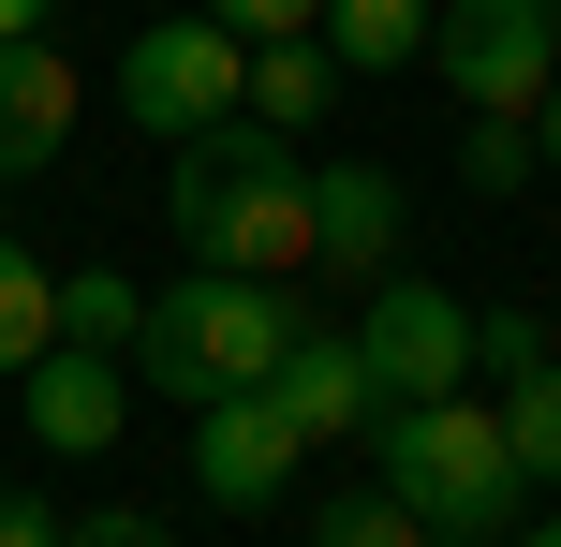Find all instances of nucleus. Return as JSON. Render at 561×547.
<instances>
[{"instance_id":"obj_13","label":"nucleus","mask_w":561,"mask_h":547,"mask_svg":"<svg viewBox=\"0 0 561 547\" xmlns=\"http://www.w3.org/2000/svg\"><path fill=\"white\" fill-rule=\"evenodd\" d=\"M325 59L340 75H399V59H428V0H325Z\"/></svg>"},{"instance_id":"obj_10","label":"nucleus","mask_w":561,"mask_h":547,"mask_svg":"<svg viewBox=\"0 0 561 547\" xmlns=\"http://www.w3.org/2000/svg\"><path fill=\"white\" fill-rule=\"evenodd\" d=\"M15 385H30V430H45L59 459H104V444H118V355H89V341H45Z\"/></svg>"},{"instance_id":"obj_1","label":"nucleus","mask_w":561,"mask_h":547,"mask_svg":"<svg viewBox=\"0 0 561 547\" xmlns=\"http://www.w3.org/2000/svg\"><path fill=\"white\" fill-rule=\"evenodd\" d=\"M163 207H178V237H193V266H237V282H296L310 266V163L252 104L207 118V134H178Z\"/></svg>"},{"instance_id":"obj_25","label":"nucleus","mask_w":561,"mask_h":547,"mask_svg":"<svg viewBox=\"0 0 561 547\" xmlns=\"http://www.w3.org/2000/svg\"><path fill=\"white\" fill-rule=\"evenodd\" d=\"M503 547H561V518H517V533H503Z\"/></svg>"},{"instance_id":"obj_8","label":"nucleus","mask_w":561,"mask_h":547,"mask_svg":"<svg viewBox=\"0 0 561 547\" xmlns=\"http://www.w3.org/2000/svg\"><path fill=\"white\" fill-rule=\"evenodd\" d=\"M266 400H280V430H296V444H355L369 414H385V385H369L355 326H296L280 371H266Z\"/></svg>"},{"instance_id":"obj_4","label":"nucleus","mask_w":561,"mask_h":547,"mask_svg":"<svg viewBox=\"0 0 561 547\" xmlns=\"http://www.w3.org/2000/svg\"><path fill=\"white\" fill-rule=\"evenodd\" d=\"M237 75H252V45H237L222 15H163L118 45V118H148V134H207V118H237Z\"/></svg>"},{"instance_id":"obj_11","label":"nucleus","mask_w":561,"mask_h":547,"mask_svg":"<svg viewBox=\"0 0 561 547\" xmlns=\"http://www.w3.org/2000/svg\"><path fill=\"white\" fill-rule=\"evenodd\" d=\"M59 148H75V59L30 30V45H0V178L59 163Z\"/></svg>"},{"instance_id":"obj_12","label":"nucleus","mask_w":561,"mask_h":547,"mask_svg":"<svg viewBox=\"0 0 561 547\" xmlns=\"http://www.w3.org/2000/svg\"><path fill=\"white\" fill-rule=\"evenodd\" d=\"M237 104H252L266 134H310V118L340 104V59H325V30H280V45H252V75H237Z\"/></svg>"},{"instance_id":"obj_15","label":"nucleus","mask_w":561,"mask_h":547,"mask_svg":"<svg viewBox=\"0 0 561 547\" xmlns=\"http://www.w3.org/2000/svg\"><path fill=\"white\" fill-rule=\"evenodd\" d=\"M45 341H59V266H30L15 237H0V371H30Z\"/></svg>"},{"instance_id":"obj_27","label":"nucleus","mask_w":561,"mask_h":547,"mask_svg":"<svg viewBox=\"0 0 561 547\" xmlns=\"http://www.w3.org/2000/svg\"><path fill=\"white\" fill-rule=\"evenodd\" d=\"M547 30H561V0H547Z\"/></svg>"},{"instance_id":"obj_17","label":"nucleus","mask_w":561,"mask_h":547,"mask_svg":"<svg viewBox=\"0 0 561 547\" xmlns=\"http://www.w3.org/2000/svg\"><path fill=\"white\" fill-rule=\"evenodd\" d=\"M310 547H428V518H414L399 489H340L325 518H310Z\"/></svg>"},{"instance_id":"obj_26","label":"nucleus","mask_w":561,"mask_h":547,"mask_svg":"<svg viewBox=\"0 0 561 547\" xmlns=\"http://www.w3.org/2000/svg\"><path fill=\"white\" fill-rule=\"evenodd\" d=\"M428 547H488V533H428Z\"/></svg>"},{"instance_id":"obj_9","label":"nucleus","mask_w":561,"mask_h":547,"mask_svg":"<svg viewBox=\"0 0 561 547\" xmlns=\"http://www.w3.org/2000/svg\"><path fill=\"white\" fill-rule=\"evenodd\" d=\"M310 266H340V282L399 266V178L385 163H310Z\"/></svg>"},{"instance_id":"obj_20","label":"nucleus","mask_w":561,"mask_h":547,"mask_svg":"<svg viewBox=\"0 0 561 547\" xmlns=\"http://www.w3.org/2000/svg\"><path fill=\"white\" fill-rule=\"evenodd\" d=\"M207 15H222L237 45H280V30H310V15H325V0H207Z\"/></svg>"},{"instance_id":"obj_2","label":"nucleus","mask_w":561,"mask_h":547,"mask_svg":"<svg viewBox=\"0 0 561 547\" xmlns=\"http://www.w3.org/2000/svg\"><path fill=\"white\" fill-rule=\"evenodd\" d=\"M296 296L280 282H237V266H193V282H163L148 296V326H134V371L163 385V400H237V385H266L280 371V341H296Z\"/></svg>"},{"instance_id":"obj_22","label":"nucleus","mask_w":561,"mask_h":547,"mask_svg":"<svg viewBox=\"0 0 561 547\" xmlns=\"http://www.w3.org/2000/svg\"><path fill=\"white\" fill-rule=\"evenodd\" d=\"M75 518H59V503H30V489H0V547H59Z\"/></svg>"},{"instance_id":"obj_16","label":"nucleus","mask_w":561,"mask_h":547,"mask_svg":"<svg viewBox=\"0 0 561 547\" xmlns=\"http://www.w3.org/2000/svg\"><path fill=\"white\" fill-rule=\"evenodd\" d=\"M503 444H517V474H533V489H561V355L533 385H503Z\"/></svg>"},{"instance_id":"obj_18","label":"nucleus","mask_w":561,"mask_h":547,"mask_svg":"<svg viewBox=\"0 0 561 547\" xmlns=\"http://www.w3.org/2000/svg\"><path fill=\"white\" fill-rule=\"evenodd\" d=\"M458 178H473V193H517V178H533V118H473V134H458Z\"/></svg>"},{"instance_id":"obj_24","label":"nucleus","mask_w":561,"mask_h":547,"mask_svg":"<svg viewBox=\"0 0 561 547\" xmlns=\"http://www.w3.org/2000/svg\"><path fill=\"white\" fill-rule=\"evenodd\" d=\"M30 30H45V0H0V45H30Z\"/></svg>"},{"instance_id":"obj_21","label":"nucleus","mask_w":561,"mask_h":547,"mask_svg":"<svg viewBox=\"0 0 561 547\" xmlns=\"http://www.w3.org/2000/svg\"><path fill=\"white\" fill-rule=\"evenodd\" d=\"M59 547H178V533H163V518H134V503H104V518H75Z\"/></svg>"},{"instance_id":"obj_19","label":"nucleus","mask_w":561,"mask_h":547,"mask_svg":"<svg viewBox=\"0 0 561 547\" xmlns=\"http://www.w3.org/2000/svg\"><path fill=\"white\" fill-rule=\"evenodd\" d=\"M473 355H488V371H503V385H533V371H547L561 341H547L533 311H488V326H473Z\"/></svg>"},{"instance_id":"obj_23","label":"nucleus","mask_w":561,"mask_h":547,"mask_svg":"<svg viewBox=\"0 0 561 547\" xmlns=\"http://www.w3.org/2000/svg\"><path fill=\"white\" fill-rule=\"evenodd\" d=\"M533 148H547V163H561V75H547V104H533Z\"/></svg>"},{"instance_id":"obj_7","label":"nucleus","mask_w":561,"mask_h":547,"mask_svg":"<svg viewBox=\"0 0 561 547\" xmlns=\"http://www.w3.org/2000/svg\"><path fill=\"white\" fill-rule=\"evenodd\" d=\"M296 459H310V444L280 430L266 385H237V400H207V414H193V489H207V503H237V518L296 489Z\"/></svg>"},{"instance_id":"obj_14","label":"nucleus","mask_w":561,"mask_h":547,"mask_svg":"<svg viewBox=\"0 0 561 547\" xmlns=\"http://www.w3.org/2000/svg\"><path fill=\"white\" fill-rule=\"evenodd\" d=\"M134 326H148V282H118V266H75V282H59V341L134 355Z\"/></svg>"},{"instance_id":"obj_5","label":"nucleus","mask_w":561,"mask_h":547,"mask_svg":"<svg viewBox=\"0 0 561 547\" xmlns=\"http://www.w3.org/2000/svg\"><path fill=\"white\" fill-rule=\"evenodd\" d=\"M428 59H444L458 118H533L561 75V30H547V0H458V15H428Z\"/></svg>"},{"instance_id":"obj_3","label":"nucleus","mask_w":561,"mask_h":547,"mask_svg":"<svg viewBox=\"0 0 561 547\" xmlns=\"http://www.w3.org/2000/svg\"><path fill=\"white\" fill-rule=\"evenodd\" d=\"M369 444H385V489L414 503L428 533H517V444L503 414H473V385H444V400H385L369 414Z\"/></svg>"},{"instance_id":"obj_6","label":"nucleus","mask_w":561,"mask_h":547,"mask_svg":"<svg viewBox=\"0 0 561 547\" xmlns=\"http://www.w3.org/2000/svg\"><path fill=\"white\" fill-rule=\"evenodd\" d=\"M355 355H369V385L385 400H444V385H473V311H458L444 282H369V311H355Z\"/></svg>"}]
</instances>
